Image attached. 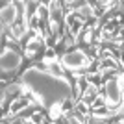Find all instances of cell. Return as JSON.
<instances>
[{
	"mask_svg": "<svg viewBox=\"0 0 124 124\" xmlns=\"http://www.w3.org/2000/svg\"><path fill=\"white\" fill-rule=\"evenodd\" d=\"M93 31H94V28H93V26H89V28L82 30V33L78 35V39H80L83 45H89V43L93 41Z\"/></svg>",
	"mask_w": 124,
	"mask_h": 124,
	"instance_id": "obj_9",
	"label": "cell"
},
{
	"mask_svg": "<svg viewBox=\"0 0 124 124\" xmlns=\"http://www.w3.org/2000/svg\"><path fill=\"white\" fill-rule=\"evenodd\" d=\"M22 122H24V124H35V122H33L31 119H26V120H22Z\"/></svg>",
	"mask_w": 124,
	"mask_h": 124,
	"instance_id": "obj_13",
	"label": "cell"
},
{
	"mask_svg": "<svg viewBox=\"0 0 124 124\" xmlns=\"http://www.w3.org/2000/svg\"><path fill=\"white\" fill-rule=\"evenodd\" d=\"M19 4L17 2H4L2 4V9H0V22H2V28L4 26H13L17 21V15H19Z\"/></svg>",
	"mask_w": 124,
	"mask_h": 124,
	"instance_id": "obj_5",
	"label": "cell"
},
{
	"mask_svg": "<svg viewBox=\"0 0 124 124\" xmlns=\"http://www.w3.org/2000/svg\"><path fill=\"white\" fill-rule=\"evenodd\" d=\"M69 124H83V122L80 119H76V117H70V119H69Z\"/></svg>",
	"mask_w": 124,
	"mask_h": 124,
	"instance_id": "obj_12",
	"label": "cell"
},
{
	"mask_svg": "<svg viewBox=\"0 0 124 124\" xmlns=\"http://www.w3.org/2000/svg\"><path fill=\"white\" fill-rule=\"evenodd\" d=\"M96 96H98V91H96V87H94V85H91V87L83 93L82 100H83V104H85V106H89V104H94Z\"/></svg>",
	"mask_w": 124,
	"mask_h": 124,
	"instance_id": "obj_8",
	"label": "cell"
},
{
	"mask_svg": "<svg viewBox=\"0 0 124 124\" xmlns=\"http://www.w3.org/2000/svg\"><path fill=\"white\" fill-rule=\"evenodd\" d=\"M100 80H102V74L100 72H93V74H87V82L91 83V85H100Z\"/></svg>",
	"mask_w": 124,
	"mask_h": 124,
	"instance_id": "obj_10",
	"label": "cell"
},
{
	"mask_svg": "<svg viewBox=\"0 0 124 124\" xmlns=\"http://www.w3.org/2000/svg\"><path fill=\"white\" fill-rule=\"evenodd\" d=\"M22 65V56L19 52L11 50V48H4L2 52V57H0V67H2V74L8 76V74H13L17 69Z\"/></svg>",
	"mask_w": 124,
	"mask_h": 124,
	"instance_id": "obj_2",
	"label": "cell"
},
{
	"mask_svg": "<svg viewBox=\"0 0 124 124\" xmlns=\"http://www.w3.org/2000/svg\"><path fill=\"white\" fill-rule=\"evenodd\" d=\"M63 63V67L69 69V70H78V69H82V67H87L89 63V57L85 56V52L82 50H74V52H69V54H65L61 59Z\"/></svg>",
	"mask_w": 124,
	"mask_h": 124,
	"instance_id": "obj_4",
	"label": "cell"
},
{
	"mask_svg": "<svg viewBox=\"0 0 124 124\" xmlns=\"http://www.w3.org/2000/svg\"><path fill=\"white\" fill-rule=\"evenodd\" d=\"M28 106H30V100L26 98V96H19V98H15V102L11 104V108H9V113H11V115H15V113H19L21 109L28 108Z\"/></svg>",
	"mask_w": 124,
	"mask_h": 124,
	"instance_id": "obj_7",
	"label": "cell"
},
{
	"mask_svg": "<svg viewBox=\"0 0 124 124\" xmlns=\"http://www.w3.org/2000/svg\"><path fill=\"white\" fill-rule=\"evenodd\" d=\"M21 82L48 111V117L52 120H59L63 117V104L72 96V87L67 78L52 74L39 67H30L21 76Z\"/></svg>",
	"mask_w": 124,
	"mask_h": 124,
	"instance_id": "obj_1",
	"label": "cell"
},
{
	"mask_svg": "<svg viewBox=\"0 0 124 124\" xmlns=\"http://www.w3.org/2000/svg\"><path fill=\"white\" fill-rule=\"evenodd\" d=\"M122 98V85H120L119 78H111L106 82V106L109 109L117 108Z\"/></svg>",
	"mask_w": 124,
	"mask_h": 124,
	"instance_id": "obj_3",
	"label": "cell"
},
{
	"mask_svg": "<svg viewBox=\"0 0 124 124\" xmlns=\"http://www.w3.org/2000/svg\"><path fill=\"white\" fill-rule=\"evenodd\" d=\"M115 41H124V28L117 33V37H115Z\"/></svg>",
	"mask_w": 124,
	"mask_h": 124,
	"instance_id": "obj_11",
	"label": "cell"
},
{
	"mask_svg": "<svg viewBox=\"0 0 124 124\" xmlns=\"http://www.w3.org/2000/svg\"><path fill=\"white\" fill-rule=\"evenodd\" d=\"M43 50H45V41H43V37H41V31H37L35 37H31L30 41L26 43L24 54H26V57H35V56H39Z\"/></svg>",
	"mask_w": 124,
	"mask_h": 124,
	"instance_id": "obj_6",
	"label": "cell"
}]
</instances>
